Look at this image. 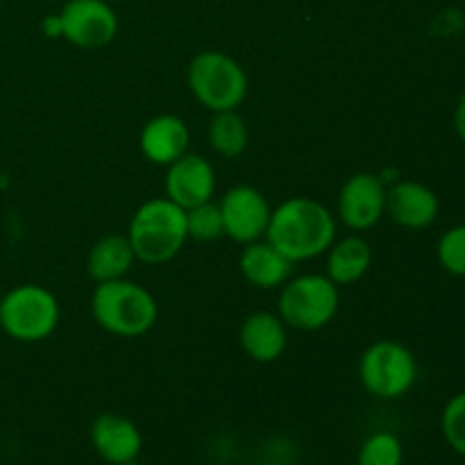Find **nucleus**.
Masks as SVG:
<instances>
[{"mask_svg":"<svg viewBox=\"0 0 465 465\" xmlns=\"http://www.w3.org/2000/svg\"><path fill=\"white\" fill-rule=\"evenodd\" d=\"M263 239L291 263L312 262L336 241V218L318 200L295 195L272 209Z\"/></svg>","mask_w":465,"mask_h":465,"instance_id":"1","label":"nucleus"},{"mask_svg":"<svg viewBox=\"0 0 465 465\" xmlns=\"http://www.w3.org/2000/svg\"><path fill=\"white\" fill-rule=\"evenodd\" d=\"M127 239L134 250L136 262L148 263V266L173 262L189 241L186 209L168 200L166 195L145 200L132 213Z\"/></svg>","mask_w":465,"mask_h":465,"instance_id":"2","label":"nucleus"},{"mask_svg":"<svg viewBox=\"0 0 465 465\" xmlns=\"http://www.w3.org/2000/svg\"><path fill=\"white\" fill-rule=\"evenodd\" d=\"M91 316L107 334L136 339L154 327L159 304L145 286L123 277L95 284L91 293Z\"/></svg>","mask_w":465,"mask_h":465,"instance_id":"3","label":"nucleus"},{"mask_svg":"<svg viewBox=\"0 0 465 465\" xmlns=\"http://www.w3.org/2000/svg\"><path fill=\"white\" fill-rule=\"evenodd\" d=\"M186 84L191 95L212 114L239 109L248 95L245 68L221 50L195 54L186 68Z\"/></svg>","mask_w":465,"mask_h":465,"instance_id":"4","label":"nucleus"},{"mask_svg":"<svg viewBox=\"0 0 465 465\" xmlns=\"http://www.w3.org/2000/svg\"><path fill=\"white\" fill-rule=\"evenodd\" d=\"M62 318L57 295L41 284H18L0 298V330L18 343H39Z\"/></svg>","mask_w":465,"mask_h":465,"instance_id":"5","label":"nucleus"},{"mask_svg":"<svg viewBox=\"0 0 465 465\" xmlns=\"http://www.w3.org/2000/svg\"><path fill=\"white\" fill-rule=\"evenodd\" d=\"M341 309V286L322 272H307L286 282L277 300V313L289 330L318 331L330 325Z\"/></svg>","mask_w":465,"mask_h":465,"instance_id":"6","label":"nucleus"},{"mask_svg":"<svg viewBox=\"0 0 465 465\" xmlns=\"http://www.w3.org/2000/svg\"><path fill=\"white\" fill-rule=\"evenodd\" d=\"M418 361L411 350L393 339L368 345L359 359V381L380 400H400L416 386Z\"/></svg>","mask_w":465,"mask_h":465,"instance_id":"7","label":"nucleus"},{"mask_svg":"<svg viewBox=\"0 0 465 465\" xmlns=\"http://www.w3.org/2000/svg\"><path fill=\"white\" fill-rule=\"evenodd\" d=\"M57 16L62 39L82 50L104 48L118 32V16L107 0H68Z\"/></svg>","mask_w":465,"mask_h":465,"instance_id":"8","label":"nucleus"},{"mask_svg":"<svg viewBox=\"0 0 465 465\" xmlns=\"http://www.w3.org/2000/svg\"><path fill=\"white\" fill-rule=\"evenodd\" d=\"M225 236L234 243L248 245L266 236L272 207L266 195L250 184H236L225 191L218 203Z\"/></svg>","mask_w":465,"mask_h":465,"instance_id":"9","label":"nucleus"},{"mask_svg":"<svg viewBox=\"0 0 465 465\" xmlns=\"http://www.w3.org/2000/svg\"><path fill=\"white\" fill-rule=\"evenodd\" d=\"M386 216V184L375 173H354L339 191V218L348 230H372Z\"/></svg>","mask_w":465,"mask_h":465,"instance_id":"10","label":"nucleus"},{"mask_svg":"<svg viewBox=\"0 0 465 465\" xmlns=\"http://www.w3.org/2000/svg\"><path fill=\"white\" fill-rule=\"evenodd\" d=\"M166 198L180 204L182 209L198 207V204L213 200L216 193V171L209 159L203 154L186 153L177 162L166 166L163 177Z\"/></svg>","mask_w":465,"mask_h":465,"instance_id":"11","label":"nucleus"},{"mask_svg":"<svg viewBox=\"0 0 465 465\" xmlns=\"http://www.w3.org/2000/svg\"><path fill=\"white\" fill-rule=\"evenodd\" d=\"M440 213L434 189L418 180H400L386 189V216L402 230H427Z\"/></svg>","mask_w":465,"mask_h":465,"instance_id":"12","label":"nucleus"},{"mask_svg":"<svg viewBox=\"0 0 465 465\" xmlns=\"http://www.w3.org/2000/svg\"><path fill=\"white\" fill-rule=\"evenodd\" d=\"M91 445L95 454L109 465H127L139 461L143 450V436L141 430L123 413H100L94 418L89 430Z\"/></svg>","mask_w":465,"mask_h":465,"instance_id":"13","label":"nucleus"},{"mask_svg":"<svg viewBox=\"0 0 465 465\" xmlns=\"http://www.w3.org/2000/svg\"><path fill=\"white\" fill-rule=\"evenodd\" d=\"M189 125L175 114H159L141 127L139 148L154 166H171L182 154L189 153Z\"/></svg>","mask_w":465,"mask_h":465,"instance_id":"14","label":"nucleus"},{"mask_svg":"<svg viewBox=\"0 0 465 465\" xmlns=\"http://www.w3.org/2000/svg\"><path fill=\"white\" fill-rule=\"evenodd\" d=\"M241 350L257 363H272L289 348V327L280 313L252 312L239 330Z\"/></svg>","mask_w":465,"mask_h":465,"instance_id":"15","label":"nucleus"},{"mask_svg":"<svg viewBox=\"0 0 465 465\" xmlns=\"http://www.w3.org/2000/svg\"><path fill=\"white\" fill-rule=\"evenodd\" d=\"M293 266L295 263H291L266 239L243 245L239 257V271L243 280L262 291L282 289L291 280Z\"/></svg>","mask_w":465,"mask_h":465,"instance_id":"16","label":"nucleus"},{"mask_svg":"<svg viewBox=\"0 0 465 465\" xmlns=\"http://www.w3.org/2000/svg\"><path fill=\"white\" fill-rule=\"evenodd\" d=\"M327 277L336 286H350L363 280L372 266V248L363 236L348 234L336 239L327 250Z\"/></svg>","mask_w":465,"mask_h":465,"instance_id":"17","label":"nucleus"},{"mask_svg":"<svg viewBox=\"0 0 465 465\" xmlns=\"http://www.w3.org/2000/svg\"><path fill=\"white\" fill-rule=\"evenodd\" d=\"M136 257L127 234H107L91 245L86 254V272L95 284L127 277Z\"/></svg>","mask_w":465,"mask_h":465,"instance_id":"18","label":"nucleus"},{"mask_svg":"<svg viewBox=\"0 0 465 465\" xmlns=\"http://www.w3.org/2000/svg\"><path fill=\"white\" fill-rule=\"evenodd\" d=\"M209 145L223 159H236L248 150L250 130L239 109L213 114L209 123Z\"/></svg>","mask_w":465,"mask_h":465,"instance_id":"19","label":"nucleus"},{"mask_svg":"<svg viewBox=\"0 0 465 465\" xmlns=\"http://www.w3.org/2000/svg\"><path fill=\"white\" fill-rule=\"evenodd\" d=\"M402 440L393 431H375L361 443L357 452V465H402Z\"/></svg>","mask_w":465,"mask_h":465,"instance_id":"20","label":"nucleus"},{"mask_svg":"<svg viewBox=\"0 0 465 465\" xmlns=\"http://www.w3.org/2000/svg\"><path fill=\"white\" fill-rule=\"evenodd\" d=\"M186 232H189V239L200 241V243H212V241L225 236L218 203L209 200V203L198 204V207L186 209Z\"/></svg>","mask_w":465,"mask_h":465,"instance_id":"21","label":"nucleus"},{"mask_svg":"<svg viewBox=\"0 0 465 465\" xmlns=\"http://www.w3.org/2000/svg\"><path fill=\"white\" fill-rule=\"evenodd\" d=\"M440 431L445 443L465 459V391L448 400L440 413Z\"/></svg>","mask_w":465,"mask_h":465,"instance_id":"22","label":"nucleus"},{"mask_svg":"<svg viewBox=\"0 0 465 465\" xmlns=\"http://www.w3.org/2000/svg\"><path fill=\"white\" fill-rule=\"evenodd\" d=\"M440 268L454 277H465V223L450 227L436 243Z\"/></svg>","mask_w":465,"mask_h":465,"instance_id":"23","label":"nucleus"},{"mask_svg":"<svg viewBox=\"0 0 465 465\" xmlns=\"http://www.w3.org/2000/svg\"><path fill=\"white\" fill-rule=\"evenodd\" d=\"M454 130H457L459 139L465 143V91L459 95L457 109H454Z\"/></svg>","mask_w":465,"mask_h":465,"instance_id":"24","label":"nucleus"},{"mask_svg":"<svg viewBox=\"0 0 465 465\" xmlns=\"http://www.w3.org/2000/svg\"><path fill=\"white\" fill-rule=\"evenodd\" d=\"M44 35L45 36H53V39H57V36H62V27H59V16L57 14H53V16H45L44 18Z\"/></svg>","mask_w":465,"mask_h":465,"instance_id":"25","label":"nucleus"},{"mask_svg":"<svg viewBox=\"0 0 465 465\" xmlns=\"http://www.w3.org/2000/svg\"><path fill=\"white\" fill-rule=\"evenodd\" d=\"M127 465H143V463H139V461H132V463H127Z\"/></svg>","mask_w":465,"mask_h":465,"instance_id":"26","label":"nucleus"},{"mask_svg":"<svg viewBox=\"0 0 465 465\" xmlns=\"http://www.w3.org/2000/svg\"><path fill=\"white\" fill-rule=\"evenodd\" d=\"M107 3H121V0H107Z\"/></svg>","mask_w":465,"mask_h":465,"instance_id":"27","label":"nucleus"},{"mask_svg":"<svg viewBox=\"0 0 465 465\" xmlns=\"http://www.w3.org/2000/svg\"><path fill=\"white\" fill-rule=\"evenodd\" d=\"M0 12H3V0H0Z\"/></svg>","mask_w":465,"mask_h":465,"instance_id":"28","label":"nucleus"}]
</instances>
